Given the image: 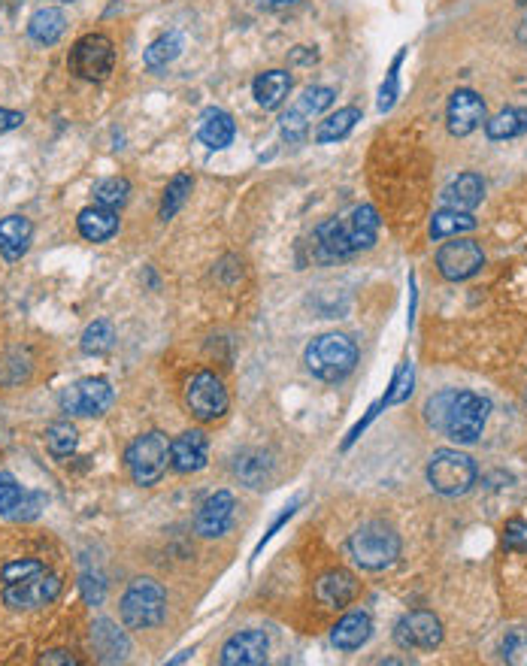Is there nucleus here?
<instances>
[{
	"label": "nucleus",
	"mask_w": 527,
	"mask_h": 666,
	"mask_svg": "<svg viewBox=\"0 0 527 666\" xmlns=\"http://www.w3.org/2000/svg\"><path fill=\"white\" fill-rule=\"evenodd\" d=\"M379 237V212L373 206H355L346 218H331L315 231V255L322 261L349 258L373 249Z\"/></svg>",
	"instance_id": "obj_1"
},
{
	"label": "nucleus",
	"mask_w": 527,
	"mask_h": 666,
	"mask_svg": "<svg viewBox=\"0 0 527 666\" xmlns=\"http://www.w3.org/2000/svg\"><path fill=\"white\" fill-rule=\"evenodd\" d=\"M358 367V346L346 333H325L306 349V370L322 382H343Z\"/></svg>",
	"instance_id": "obj_2"
},
{
	"label": "nucleus",
	"mask_w": 527,
	"mask_h": 666,
	"mask_svg": "<svg viewBox=\"0 0 527 666\" xmlns=\"http://www.w3.org/2000/svg\"><path fill=\"white\" fill-rule=\"evenodd\" d=\"M349 554L361 570L379 573L400 558V536L382 521L361 524L349 539Z\"/></svg>",
	"instance_id": "obj_3"
},
{
	"label": "nucleus",
	"mask_w": 527,
	"mask_h": 666,
	"mask_svg": "<svg viewBox=\"0 0 527 666\" xmlns=\"http://www.w3.org/2000/svg\"><path fill=\"white\" fill-rule=\"evenodd\" d=\"M125 464L131 470V479L140 488H152L161 482L170 464V442L161 430H149L131 442V449L125 455Z\"/></svg>",
	"instance_id": "obj_4"
},
{
	"label": "nucleus",
	"mask_w": 527,
	"mask_h": 666,
	"mask_svg": "<svg viewBox=\"0 0 527 666\" xmlns=\"http://www.w3.org/2000/svg\"><path fill=\"white\" fill-rule=\"evenodd\" d=\"M488 412H491L488 397L473 394V391H455L452 403H449V412H446V421H443V433L449 439L461 442V446H470V442H476L482 436Z\"/></svg>",
	"instance_id": "obj_5"
},
{
	"label": "nucleus",
	"mask_w": 527,
	"mask_h": 666,
	"mask_svg": "<svg viewBox=\"0 0 527 666\" xmlns=\"http://www.w3.org/2000/svg\"><path fill=\"white\" fill-rule=\"evenodd\" d=\"M167 615V591L155 579H137L122 597V621L131 630L158 627Z\"/></svg>",
	"instance_id": "obj_6"
},
{
	"label": "nucleus",
	"mask_w": 527,
	"mask_h": 666,
	"mask_svg": "<svg viewBox=\"0 0 527 666\" xmlns=\"http://www.w3.org/2000/svg\"><path fill=\"white\" fill-rule=\"evenodd\" d=\"M428 482L443 497H461L476 485V464L458 449H440L428 464Z\"/></svg>",
	"instance_id": "obj_7"
},
{
	"label": "nucleus",
	"mask_w": 527,
	"mask_h": 666,
	"mask_svg": "<svg viewBox=\"0 0 527 666\" xmlns=\"http://www.w3.org/2000/svg\"><path fill=\"white\" fill-rule=\"evenodd\" d=\"M67 67L73 76L85 82H103L116 67V49L113 40L103 34H85L73 43L67 55Z\"/></svg>",
	"instance_id": "obj_8"
},
{
	"label": "nucleus",
	"mask_w": 527,
	"mask_h": 666,
	"mask_svg": "<svg viewBox=\"0 0 527 666\" xmlns=\"http://www.w3.org/2000/svg\"><path fill=\"white\" fill-rule=\"evenodd\" d=\"M61 588H64V582L55 573L40 570L34 576H25L19 582L4 585V603L10 609H43V606L58 600Z\"/></svg>",
	"instance_id": "obj_9"
},
{
	"label": "nucleus",
	"mask_w": 527,
	"mask_h": 666,
	"mask_svg": "<svg viewBox=\"0 0 527 666\" xmlns=\"http://www.w3.org/2000/svg\"><path fill=\"white\" fill-rule=\"evenodd\" d=\"M116 400V391L110 388L107 379H79L61 394V409L79 418H94L103 415Z\"/></svg>",
	"instance_id": "obj_10"
},
{
	"label": "nucleus",
	"mask_w": 527,
	"mask_h": 666,
	"mask_svg": "<svg viewBox=\"0 0 527 666\" xmlns=\"http://www.w3.org/2000/svg\"><path fill=\"white\" fill-rule=\"evenodd\" d=\"M185 403L197 421H216L228 412V391L216 373H197L188 382Z\"/></svg>",
	"instance_id": "obj_11"
},
{
	"label": "nucleus",
	"mask_w": 527,
	"mask_h": 666,
	"mask_svg": "<svg viewBox=\"0 0 527 666\" xmlns=\"http://www.w3.org/2000/svg\"><path fill=\"white\" fill-rule=\"evenodd\" d=\"M437 267L443 273V279L449 282H464L470 276H476L485 267V252L476 240H452L437 252Z\"/></svg>",
	"instance_id": "obj_12"
},
{
	"label": "nucleus",
	"mask_w": 527,
	"mask_h": 666,
	"mask_svg": "<svg viewBox=\"0 0 527 666\" xmlns=\"http://www.w3.org/2000/svg\"><path fill=\"white\" fill-rule=\"evenodd\" d=\"M394 642L409 651V648H421V651H431L443 642V624L434 612H409L397 621L394 627Z\"/></svg>",
	"instance_id": "obj_13"
},
{
	"label": "nucleus",
	"mask_w": 527,
	"mask_h": 666,
	"mask_svg": "<svg viewBox=\"0 0 527 666\" xmlns=\"http://www.w3.org/2000/svg\"><path fill=\"white\" fill-rule=\"evenodd\" d=\"M485 122V100L470 91V88H461L449 97V106H446V125H449V134L452 137H467L473 134L479 125Z\"/></svg>",
	"instance_id": "obj_14"
},
{
	"label": "nucleus",
	"mask_w": 527,
	"mask_h": 666,
	"mask_svg": "<svg viewBox=\"0 0 527 666\" xmlns=\"http://www.w3.org/2000/svg\"><path fill=\"white\" fill-rule=\"evenodd\" d=\"M234 512H237V500H234V494H231V491H216L213 497H206L203 506L197 509V515H194V527H197L200 536L216 539V536H222V533L231 530V524H234Z\"/></svg>",
	"instance_id": "obj_15"
},
{
	"label": "nucleus",
	"mask_w": 527,
	"mask_h": 666,
	"mask_svg": "<svg viewBox=\"0 0 527 666\" xmlns=\"http://www.w3.org/2000/svg\"><path fill=\"white\" fill-rule=\"evenodd\" d=\"M209 461V439L203 430H185L170 442V467L182 476L203 470Z\"/></svg>",
	"instance_id": "obj_16"
},
{
	"label": "nucleus",
	"mask_w": 527,
	"mask_h": 666,
	"mask_svg": "<svg viewBox=\"0 0 527 666\" xmlns=\"http://www.w3.org/2000/svg\"><path fill=\"white\" fill-rule=\"evenodd\" d=\"M270 642L261 630H243L222 648V666H261L267 663Z\"/></svg>",
	"instance_id": "obj_17"
},
{
	"label": "nucleus",
	"mask_w": 527,
	"mask_h": 666,
	"mask_svg": "<svg viewBox=\"0 0 527 666\" xmlns=\"http://www.w3.org/2000/svg\"><path fill=\"white\" fill-rule=\"evenodd\" d=\"M91 645H94L97 660H103V663H122L131 651L128 636L110 618H100L91 624Z\"/></svg>",
	"instance_id": "obj_18"
},
{
	"label": "nucleus",
	"mask_w": 527,
	"mask_h": 666,
	"mask_svg": "<svg viewBox=\"0 0 527 666\" xmlns=\"http://www.w3.org/2000/svg\"><path fill=\"white\" fill-rule=\"evenodd\" d=\"M76 225H79V234H82L88 243H107V240L116 237V231H119V215H116V209H110V206L94 203V206H85V209L79 212Z\"/></svg>",
	"instance_id": "obj_19"
},
{
	"label": "nucleus",
	"mask_w": 527,
	"mask_h": 666,
	"mask_svg": "<svg viewBox=\"0 0 527 666\" xmlns=\"http://www.w3.org/2000/svg\"><path fill=\"white\" fill-rule=\"evenodd\" d=\"M234 134H237V125L234 119L225 113V109H206V113L200 116V125H197V137L206 149H228L234 143Z\"/></svg>",
	"instance_id": "obj_20"
},
{
	"label": "nucleus",
	"mask_w": 527,
	"mask_h": 666,
	"mask_svg": "<svg viewBox=\"0 0 527 666\" xmlns=\"http://www.w3.org/2000/svg\"><path fill=\"white\" fill-rule=\"evenodd\" d=\"M315 597L331 609H343L358 597V579L349 570H331L315 585Z\"/></svg>",
	"instance_id": "obj_21"
},
{
	"label": "nucleus",
	"mask_w": 527,
	"mask_h": 666,
	"mask_svg": "<svg viewBox=\"0 0 527 666\" xmlns=\"http://www.w3.org/2000/svg\"><path fill=\"white\" fill-rule=\"evenodd\" d=\"M31 237H34V225L25 215H7L4 221H0V255H4L7 261L25 258Z\"/></svg>",
	"instance_id": "obj_22"
},
{
	"label": "nucleus",
	"mask_w": 527,
	"mask_h": 666,
	"mask_svg": "<svg viewBox=\"0 0 527 666\" xmlns=\"http://www.w3.org/2000/svg\"><path fill=\"white\" fill-rule=\"evenodd\" d=\"M370 636H373V621L367 612H349L331 630V642L340 651H358L361 645L370 642Z\"/></svg>",
	"instance_id": "obj_23"
},
{
	"label": "nucleus",
	"mask_w": 527,
	"mask_h": 666,
	"mask_svg": "<svg viewBox=\"0 0 527 666\" xmlns=\"http://www.w3.org/2000/svg\"><path fill=\"white\" fill-rule=\"evenodd\" d=\"M440 197H443V203L452 206V209L473 212V209L482 203V197H485V182H482L479 173H461L458 179H452V182L446 185V191H443Z\"/></svg>",
	"instance_id": "obj_24"
},
{
	"label": "nucleus",
	"mask_w": 527,
	"mask_h": 666,
	"mask_svg": "<svg viewBox=\"0 0 527 666\" xmlns=\"http://www.w3.org/2000/svg\"><path fill=\"white\" fill-rule=\"evenodd\" d=\"M67 31V16L55 7H43L28 22V37L40 46H55Z\"/></svg>",
	"instance_id": "obj_25"
},
{
	"label": "nucleus",
	"mask_w": 527,
	"mask_h": 666,
	"mask_svg": "<svg viewBox=\"0 0 527 666\" xmlns=\"http://www.w3.org/2000/svg\"><path fill=\"white\" fill-rule=\"evenodd\" d=\"M288 91H291V76L285 70H267L252 82V94H255L258 106H264V109L282 106Z\"/></svg>",
	"instance_id": "obj_26"
},
{
	"label": "nucleus",
	"mask_w": 527,
	"mask_h": 666,
	"mask_svg": "<svg viewBox=\"0 0 527 666\" xmlns=\"http://www.w3.org/2000/svg\"><path fill=\"white\" fill-rule=\"evenodd\" d=\"M234 473H237V479H240L246 488H264V485L270 482L273 461H270V455H264V452H258V449H249V452H240V455H237Z\"/></svg>",
	"instance_id": "obj_27"
},
{
	"label": "nucleus",
	"mask_w": 527,
	"mask_h": 666,
	"mask_svg": "<svg viewBox=\"0 0 527 666\" xmlns=\"http://www.w3.org/2000/svg\"><path fill=\"white\" fill-rule=\"evenodd\" d=\"M470 231H476V218L464 209L446 206V209L434 212V218H431V237L434 240L461 237V234H470Z\"/></svg>",
	"instance_id": "obj_28"
},
{
	"label": "nucleus",
	"mask_w": 527,
	"mask_h": 666,
	"mask_svg": "<svg viewBox=\"0 0 527 666\" xmlns=\"http://www.w3.org/2000/svg\"><path fill=\"white\" fill-rule=\"evenodd\" d=\"M524 131H527V109L524 106H509V109H503V113H497L494 119L485 122V134L494 143L521 137Z\"/></svg>",
	"instance_id": "obj_29"
},
{
	"label": "nucleus",
	"mask_w": 527,
	"mask_h": 666,
	"mask_svg": "<svg viewBox=\"0 0 527 666\" xmlns=\"http://www.w3.org/2000/svg\"><path fill=\"white\" fill-rule=\"evenodd\" d=\"M358 122H361V109L358 106H343V109H337L334 116H328L319 125V131H315V143H322V146L325 143H337V140L349 137Z\"/></svg>",
	"instance_id": "obj_30"
},
{
	"label": "nucleus",
	"mask_w": 527,
	"mask_h": 666,
	"mask_svg": "<svg viewBox=\"0 0 527 666\" xmlns=\"http://www.w3.org/2000/svg\"><path fill=\"white\" fill-rule=\"evenodd\" d=\"M179 55H182V34H179V31H170V34L158 37V40L143 52V61H146L149 70H161V67L173 64Z\"/></svg>",
	"instance_id": "obj_31"
},
{
	"label": "nucleus",
	"mask_w": 527,
	"mask_h": 666,
	"mask_svg": "<svg viewBox=\"0 0 527 666\" xmlns=\"http://www.w3.org/2000/svg\"><path fill=\"white\" fill-rule=\"evenodd\" d=\"M113 343H116V327L107 321V318H100V321H91L88 327H85V333H82V352L85 355H107L110 349H113Z\"/></svg>",
	"instance_id": "obj_32"
},
{
	"label": "nucleus",
	"mask_w": 527,
	"mask_h": 666,
	"mask_svg": "<svg viewBox=\"0 0 527 666\" xmlns=\"http://www.w3.org/2000/svg\"><path fill=\"white\" fill-rule=\"evenodd\" d=\"M76 446H79V433H76V427L70 421H55L46 430V449H49L52 458L64 461V458H70L76 452Z\"/></svg>",
	"instance_id": "obj_33"
},
{
	"label": "nucleus",
	"mask_w": 527,
	"mask_h": 666,
	"mask_svg": "<svg viewBox=\"0 0 527 666\" xmlns=\"http://www.w3.org/2000/svg\"><path fill=\"white\" fill-rule=\"evenodd\" d=\"M191 185H194V179L191 176H185V173H179V176H173L170 179V185L164 188V197H161V221H170L179 209H182V203L188 200V194H191Z\"/></svg>",
	"instance_id": "obj_34"
},
{
	"label": "nucleus",
	"mask_w": 527,
	"mask_h": 666,
	"mask_svg": "<svg viewBox=\"0 0 527 666\" xmlns=\"http://www.w3.org/2000/svg\"><path fill=\"white\" fill-rule=\"evenodd\" d=\"M128 197H131V182H128V179H122V176L103 179V182H97V185H94V200H97L100 206L119 209V206H125V203H128Z\"/></svg>",
	"instance_id": "obj_35"
},
{
	"label": "nucleus",
	"mask_w": 527,
	"mask_h": 666,
	"mask_svg": "<svg viewBox=\"0 0 527 666\" xmlns=\"http://www.w3.org/2000/svg\"><path fill=\"white\" fill-rule=\"evenodd\" d=\"M334 97H337L334 88H328V85H312V88H306L303 97L297 100V109H300V113H306V116H319V113H325V109L334 103Z\"/></svg>",
	"instance_id": "obj_36"
},
{
	"label": "nucleus",
	"mask_w": 527,
	"mask_h": 666,
	"mask_svg": "<svg viewBox=\"0 0 527 666\" xmlns=\"http://www.w3.org/2000/svg\"><path fill=\"white\" fill-rule=\"evenodd\" d=\"M403 58H406V49L397 52V58L391 61V70H388V76L379 88V113H388L400 97V64H403Z\"/></svg>",
	"instance_id": "obj_37"
},
{
	"label": "nucleus",
	"mask_w": 527,
	"mask_h": 666,
	"mask_svg": "<svg viewBox=\"0 0 527 666\" xmlns=\"http://www.w3.org/2000/svg\"><path fill=\"white\" fill-rule=\"evenodd\" d=\"M412 382H415V370H412L409 361H403L400 370L394 373V379H391V391L382 397V403H385V406H397V403H403V400L412 394Z\"/></svg>",
	"instance_id": "obj_38"
},
{
	"label": "nucleus",
	"mask_w": 527,
	"mask_h": 666,
	"mask_svg": "<svg viewBox=\"0 0 527 666\" xmlns=\"http://www.w3.org/2000/svg\"><path fill=\"white\" fill-rule=\"evenodd\" d=\"M279 128H282V140H288V143H300V140H306V131H309V116H306V113H300L297 106H291L288 113L282 116Z\"/></svg>",
	"instance_id": "obj_39"
},
{
	"label": "nucleus",
	"mask_w": 527,
	"mask_h": 666,
	"mask_svg": "<svg viewBox=\"0 0 527 666\" xmlns=\"http://www.w3.org/2000/svg\"><path fill=\"white\" fill-rule=\"evenodd\" d=\"M22 497H25V491L16 482V476L0 473V515H13V509L19 506Z\"/></svg>",
	"instance_id": "obj_40"
},
{
	"label": "nucleus",
	"mask_w": 527,
	"mask_h": 666,
	"mask_svg": "<svg viewBox=\"0 0 527 666\" xmlns=\"http://www.w3.org/2000/svg\"><path fill=\"white\" fill-rule=\"evenodd\" d=\"M503 660L515 663V666H527V633L524 630H512L503 639Z\"/></svg>",
	"instance_id": "obj_41"
},
{
	"label": "nucleus",
	"mask_w": 527,
	"mask_h": 666,
	"mask_svg": "<svg viewBox=\"0 0 527 666\" xmlns=\"http://www.w3.org/2000/svg\"><path fill=\"white\" fill-rule=\"evenodd\" d=\"M43 509H46V494H40V491H25V497L19 500V506L13 509L10 518H16V521H34Z\"/></svg>",
	"instance_id": "obj_42"
},
{
	"label": "nucleus",
	"mask_w": 527,
	"mask_h": 666,
	"mask_svg": "<svg viewBox=\"0 0 527 666\" xmlns=\"http://www.w3.org/2000/svg\"><path fill=\"white\" fill-rule=\"evenodd\" d=\"M503 545H506L509 551H527V521H521V518L506 521V527H503Z\"/></svg>",
	"instance_id": "obj_43"
},
{
	"label": "nucleus",
	"mask_w": 527,
	"mask_h": 666,
	"mask_svg": "<svg viewBox=\"0 0 527 666\" xmlns=\"http://www.w3.org/2000/svg\"><path fill=\"white\" fill-rule=\"evenodd\" d=\"M452 394H455V391H443V394L431 397V400H428V406H425V412H428V421H431V424H434L437 430H443V421H446V412H449Z\"/></svg>",
	"instance_id": "obj_44"
},
{
	"label": "nucleus",
	"mask_w": 527,
	"mask_h": 666,
	"mask_svg": "<svg viewBox=\"0 0 527 666\" xmlns=\"http://www.w3.org/2000/svg\"><path fill=\"white\" fill-rule=\"evenodd\" d=\"M40 570H46L40 561H13V564L4 567V585L19 582V579H25V576H34V573H40Z\"/></svg>",
	"instance_id": "obj_45"
},
{
	"label": "nucleus",
	"mask_w": 527,
	"mask_h": 666,
	"mask_svg": "<svg viewBox=\"0 0 527 666\" xmlns=\"http://www.w3.org/2000/svg\"><path fill=\"white\" fill-rule=\"evenodd\" d=\"M79 588H82V594H85V600H88L91 606H100V603H103V594H107V588H103V582H100L97 576H91V573H85V576H82Z\"/></svg>",
	"instance_id": "obj_46"
},
{
	"label": "nucleus",
	"mask_w": 527,
	"mask_h": 666,
	"mask_svg": "<svg viewBox=\"0 0 527 666\" xmlns=\"http://www.w3.org/2000/svg\"><path fill=\"white\" fill-rule=\"evenodd\" d=\"M22 122H25L22 113H13V109L0 106V131H16V128H22Z\"/></svg>",
	"instance_id": "obj_47"
},
{
	"label": "nucleus",
	"mask_w": 527,
	"mask_h": 666,
	"mask_svg": "<svg viewBox=\"0 0 527 666\" xmlns=\"http://www.w3.org/2000/svg\"><path fill=\"white\" fill-rule=\"evenodd\" d=\"M297 4H300V0H255V7L267 10V13H282V10L297 7Z\"/></svg>",
	"instance_id": "obj_48"
},
{
	"label": "nucleus",
	"mask_w": 527,
	"mask_h": 666,
	"mask_svg": "<svg viewBox=\"0 0 527 666\" xmlns=\"http://www.w3.org/2000/svg\"><path fill=\"white\" fill-rule=\"evenodd\" d=\"M40 663H61V666H76L79 660L70 654V651H46L43 657H40Z\"/></svg>",
	"instance_id": "obj_49"
},
{
	"label": "nucleus",
	"mask_w": 527,
	"mask_h": 666,
	"mask_svg": "<svg viewBox=\"0 0 527 666\" xmlns=\"http://www.w3.org/2000/svg\"><path fill=\"white\" fill-rule=\"evenodd\" d=\"M315 61H319V52H315V49L297 46V49L291 52V64H315Z\"/></svg>",
	"instance_id": "obj_50"
},
{
	"label": "nucleus",
	"mask_w": 527,
	"mask_h": 666,
	"mask_svg": "<svg viewBox=\"0 0 527 666\" xmlns=\"http://www.w3.org/2000/svg\"><path fill=\"white\" fill-rule=\"evenodd\" d=\"M58 4H73V0H58Z\"/></svg>",
	"instance_id": "obj_51"
},
{
	"label": "nucleus",
	"mask_w": 527,
	"mask_h": 666,
	"mask_svg": "<svg viewBox=\"0 0 527 666\" xmlns=\"http://www.w3.org/2000/svg\"><path fill=\"white\" fill-rule=\"evenodd\" d=\"M518 4H524V7H527V0H518Z\"/></svg>",
	"instance_id": "obj_52"
}]
</instances>
